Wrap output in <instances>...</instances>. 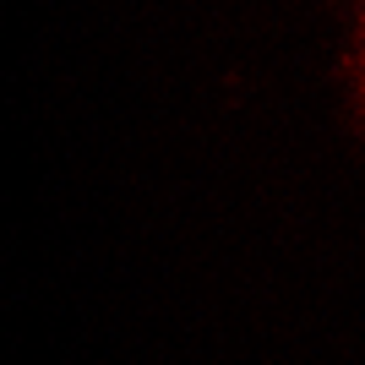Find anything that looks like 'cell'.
<instances>
[{
	"label": "cell",
	"mask_w": 365,
	"mask_h": 365,
	"mask_svg": "<svg viewBox=\"0 0 365 365\" xmlns=\"http://www.w3.org/2000/svg\"><path fill=\"white\" fill-rule=\"evenodd\" d=\"M360 93H365V28H360Z\"/></svg>",
	"instance_id": "6da1fadb"
}]
</instances>
